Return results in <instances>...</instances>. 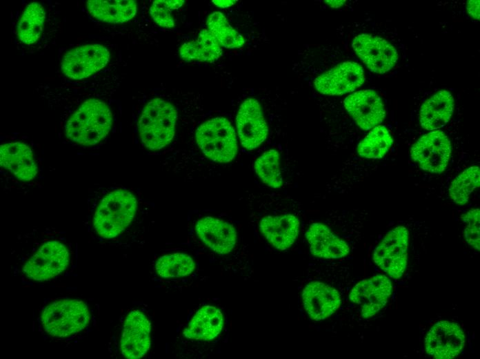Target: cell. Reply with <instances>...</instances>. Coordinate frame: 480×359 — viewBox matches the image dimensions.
Returning a JSON list of instances; mask_svg holds the SVG:
<instances>
[{
    "mask_svg": "<svg viewBox=\"0 0 480 359\" xmlns=\"http://www.w3.org/2000/svg\"><path fill=\"white\" fill-rule=\"evenodd\" d=\"M112 115L108 106L97 99L83 102L66 124L68 139L84 146L98 144L111 130Z\"/></svg>",
    "mask_w": 480,
    "mask_h": 359,
    "instance_id": "cell-1",
    "label": "cell"
},
{
    "mask_svg": "<svg viewBox=\"0 0 480 359\" xmlns=\"http://www.w3.org/2000/svg\"><path fill=\"white\" fill-rule=\"evenodd\" d=\"M137 208L134 195L126 190L116 189L106 194L94 211L92 224L103 238H113L131 223Z\"/></svg>",
    "mask_w": 480,
    "mask_h": 359,
    "instance_id": "cell-2",
    "label": "cell"
},
{
    "mask_svg": "<svg viewBox=\"0 0 480 359\" xmlns=\"http://www.w3.org/2000/svg\"><path fill=\"white\" fill-rule=\"evenodd\" d=\"M177 121V111L172 104L152 99L143 108L138 122L141 142L153 151L168 146L174 138Z\"/></svg>",
    "mask_w": 480,
    "mask_h": 359,
    "instance_id": "cell-3",
    "label": "cell"
},
{
    "mask_svg": "<svg viewBox=\"0 0 480 359\" xmlns=\"http://www.w3.org/2000/svg\"><path fill=\"white\" fill-rule=\"evenodd\" d=\"M195 137L203 153L214 162L227 163L236 156L235 130L224 117L212 118L201 124L196 131Z\"/></svg>",
    "mask_w": 480,
    "mask_h": 359,
    "instance_id": "cell-4",
    "label": "cell"
},
{
    "mask_svg": "<svg viewBox=\"0 0 480 359\" xmlns=\"http://www.w3.org/2000/svg\"><path fill=\"white\" fill-rule=\"evenodd\" d=\"M89 321L87 305L77 300L54 302L46 307L41 315L44 330L54 337H67L78 333Z\"/></svg>",
    "mask_w": 480,
    "mask_h": 359,
    "instance_id": "cell-5",
    "label": "cell"
},
{
    "mask_svg": "<svg viewBox=\"0 0 480 359\" xmlns=\"http://www.w3.org/2000/svg\"><path fill=\"white\" fill-rule=\"evenodd\" d=\"M408 232L403 226L389 231L373 253L374 263L391 278L403 274L408 260Z\"/></svg>",
    "mask_w": 480,
    "mask_h": 359,
    "instance_id": "cell-6",
    "label": "cell"
},
{
    "mask_svg": "<svg viewBox=\"0 0 480 359\" xmlns=\"http://www.w3.org/2000/svg\"><path fill=\"white\" fill-rule=\"evenodd\" d=\"M451 143L444 132L431 130L421 137L410 150L412 159L423 171L442 173L451 155Z\"/></svg>",
    "mask_w": 480,
    "mask_h": 359,
    "instance_id": "cell-7",
    "label": "cell"
},
{
    "mask_svg": "<svg viewBox=\"0 0 480 359\" xmlns=\"http://www.w3.org/2000/svg\"><path fill=\"white\" fill-rule=\"evenodd\" d=\"M109 59L110 52L103 46L83 45L71 49L65 54L61 68L68 78L82 79L103 68Z\"/></svg>",
    "mask_w": 480,
    "mask_h": 359,
    "instance_id": "cell-8",
    "label": "cell"
},
{
    "mask_svg": "<svg viewBox=\"0 0 480 359\" xmlns=\"http://www.w3.org/2000/svg\"><path fill=\"white\" fill-rule=\"evenodd\" d=\"M69 253L65 245L57 241L43 244L28 260L23 271L27 277L46 281L61 274L67 268Z\"/></svg>",
    "mask_w": 480,
    "mask_h": 359,
    "instance_id": "cell-9",
    "label": "cell"
},
{
    "mask_svg": "<svg viewBox=\"0 0 480 359\" xmlns=\"http://www.w3.org/2000/svg\"><path fill=\"white\" fill-rule=\"evenodd\" d=\"M392 291L391 280L386 275L378 274L358 282L352 289L349 298L361 307L362 317L368 318L385 307Z\"/></svg>",
    "mask_w": 480,
    "mask_h": 359,
    "instance_id": "cell-10",
    "label": "cell"
},
{
    "mask_svg": "<svg viewBox=\"0 0 480 359\" xmlns=\"http://www.w3.org/2000/svg\"><path fill=\"white\" fill-rule=\"evenodd\" d=\"M352 46L366 66L376 73L387 72L395 66L398 59L394 47L377 36L359 35L353 39Z\"/></svg>",
    "mask_w": 480,
    "mask_h": 359,
    "instance_id": "cell-11",
    "label": "cell"
},
{
    "mask_svg": "<svg viewBox=\"0 0 480 359\" xmlns=\"http://www.w3.org/2000/svg\"><path fill=\"white\" fill-rule=\"evenodd\" d=\"M465 342L461 328L454 322L443 320L429 329L425 338V349L432 358L451 359L461 353Z\"/></svg>",
    "mask_w": 480,
    "mask_h": 359,
    "instance_id": "cell-12",
    "label": "cell"
},
{
    "mask_svg": "<svg viewBox=\"0 0 480 359\" xmlns=\"http://www.w3.org/2000/svg\"><path fill=\"white\" fill-rule=\"evenodd\" d=\"M364 80L362 66L356 62L346 61L318 76L314 86L323 95H341L354 91Z\"/></svg>",
    "mask_w": 480,
    "mask_h": 359,
    "instance_id": "cell-13",
    "label": "cell"
},
{
    "mask_svg": "<svg viewBox=\"0 0 480 359\" xmlns=\"http://www.w3.org/2000/svg\"><path fill=\"white\" fill-rule=\"evenodd\" d=\"M236 119L239 138L245 148L255 149L266 139L268 127L257 99L248 98L244 100Z\"/></svg>",
    "mask_w": 480,
    "mask_h": 359,
    "instance_id": "cell-14",
    "label": "cell"
},
{
    "mask_svg": "<svg viewBox=\"0 0 480 359\" xmlns=\"http://www.w3.org/2000/svg\"><path fill=\"white\" fill-rule=\"evenodd\" d=\"M346 110L363 130L382 123L386 116L383 103L373 90H362L348 95L343 101Z\"/></svg>",
    "mask_w": 480,
    "mask_h": 359,
    "instance_id": "cell-15",
    "label": "cell"
},
{
    "mask_svg": "<svg viewBox=\"0 0 480 359\" xmlns=\"http://www.w3.org/2000/svg\"><path fill=\"white\" fill-rule=\"evenodd\" d=\"M150 322L139 311H132L123 325L120 349L123 356L130 359L143 357L150 346Z\"/></svg>",
    "mask_w": 480,
    "mask_h": 359,
    "instance_id": "cell-16",
    "label": "cell"
},
{
    "mask_svg": "<svg viewBox=\"0 0 480 359\" xmlns=\"http://www.w3.org/2000/svg\"><path fill=\"white\" fill-rule=\"evenodd\" d=\"M303 307L314 320L332 316L340 307L341 298L334 288L321 282H311L302 292Z\"/></svg>",
    "mask_w": 480,
    "mask_h": 359,
    "instance_id": "cell-17",
    "label": "cell"
},
{
    "mask_svg": "<svg viewBox=\"0 0 480 359\" xmlns=\"http://www.w3.org/2000/svg\"><path fill=\"white\" fill-rule=\"evenodd\" d=\"M195 230L201 240L217 253H230L236 244L237 232L234 226L223 220L206 217L197 222Z\"/></svg>",
    "mask_w": 480,
    "mask_h": 359,
    "instance_id": "cell-18",
    "label": "cell"
},
{
    "mask_svg": "<svg viewBox=\"0 0 480 359\" xmlns=\"http://www.w3.org/2000/svg\"><path fill=\"white\" fill-rule=\"evenodd\" d=\"M1 166L17 178L30 181L36 177L37 166L32 150L23 142H10L1 145Z\"/></svg>",
    "mask_w": 480,
    "mask_h": 359,
    "instance_id": "cell-19",
    "label": "cell"
},
{
    "mask_svg": "<svg viewBox=\"0 0 480 359\" xmlns=\"http://www.w3.org/2000/svg\"><path fill=\"white\" fill-rule=\"evenodd\" d=\"M300 221L292 214L268 215L263 217L259 229L268 242L279 250L288 249L299 233Z\"/></svg>",
    "mask_w": 480,
    "mask_h": 359,
    "instance_id": "cell-20",
    "label": "cell"
},
{
    "mask_svg": "<svg viewBox=\"0 0 480 359\" xmlns=\"http://www.w3.org/2000/svg\"><path fill=\"white\" fill-rule=\"evenodd\" d=\"M306 237L314 256L337 259L345 257L350 253L348 244L323 224H312L306 233Z\"/></svg>",
    "mask_w": 480,
    "mask_h": 359,
    "instance_id": "cell-21",
    "label": "cell"
},
{
    "mask_svg": "<svg viewBox=\"0 0 480 359\" xmlns=\"http://www.w3.org/2000/svg\"><path fill=\"white\" fill-rule=\"evenodd\" d=\"M454 101L448 90L437 92L422 104L419 120L423 128L436 130L443 127L450 119L454 112Z\"/></svg>",
    "mask_w": 480,
    "mask_h": 359,
    "instance_id": "cell-22",
    "label": "cell"
},
{
    "mask_svg": "<svg viewBox=\"0 0 480 359\" xmlns=\"http://www.w3.org/2000/svg\"><path fill=\"white\" fill-rule=\"evenodd\" d=\"M221 312L212 306L201 308L193 316L183 335L188 339L208 340L216 338L223 328Z\"/></svg>",
    "mask_w": 480,
    "mask_h": 359,
    "instance_id": "cell-23",
    "label": "cell"
},
{
    "mask_svg": "<svg viewBox=\"0 0 480 359\" xmlns=\"http://www.w3.org/2000/svg\"><path fill=\"white\" fill-rule=\"evenodd\" d=\"M86 6L93 17L110 23L126 22L137 13V3L132 0H90Z\"/></svg>",
    "mask_w": 480,
    "mask_h": 359,
    "instance_id": "cell-24",
    "label": "cell"
},
{
    "mask_svg": "<svg viewBox=\"0 0 480 359\" xmlns=\"http://www.w3.org/2000/svg\"><path fill=\"white\" fill-rule=\"evenodd\" d=\"M179 52L186 61L212 63L222 55L220 44L207 29L202 30L196 40L182 44Z\"/></svg>",
    "mask_w": 480,
    "mask_h": 359,
    "instance_id": "cell-25",
    "label": "cell"
},
{
    "mask_svg": "<svg viewBox=\"0 0 480 359\" xmlns=\"http://www.w3.org/2000/svg\"><path fill=\"white\" fill-rule=\"evenodd\" d=\"M46 19L43 7L37 2L28 4L23 12L17 27L19 39L26 45L39 39Z\"/></svg>",
    "mask_w": 480,
    "mask_h": 359,
    "instance_id": "cell-26",
    "label": "cell"
},
{
    "mask_svg": "<svg viewBox=\"0 0 480 359\" xmlns=\"http://www.w3.org/2000/svg\"><path fill=\"white\" fill-rule=\"evenodd\" d=\"M393 142L388 129L385 126L378 125L359 144L357 152L366 158L380 159L388 152Z\"/></svg>",
    "mask_w": 480,
    "mask_h": 359,
    "instance_id": "cell-27",
    "label": "cell"
},
{
    "mask_svg": "<svg viewBox=\"0 0 480 359\" xmlns=\"http://www.w3.org/2000/svg\"><path fill=\"white\" fill-rule=\"evenodd\" d=\"M207 30L220 45L226 48L241 47L245 39L228 23L226 17L220 12L210 14L206 21Z\"/></svg>",
    "mask_w": 480,
    "mask_h": 359,
    "instance_id": "cell-28",
    "label": "cell"
},
{
    "mask_svg": "<svg viewBox=\"0 0 480 359\" xmlns=\"http://www.w3.org/2000/svg\"><path fill=\"white\" fill-rule=\"evenodd\" d=\"M480 170L478 166H470L458 175L451 182L449 195L457 204H466L471 193L479 186Z\"/></svg>",
    "mask_w": 480,
    "mask_h": 359,
    "instance_id": "cell-29",
    "label": "cell"
},
{
    "mask_svg": "<svg viewBox=\"0 0 480 359\" xmlns=\"http://www.w3.org/2000/svg\"><path fill=\"white\" fill-rule=\"evenodd\" d=\"M254 171L267 186L278 188L283 185L280 170V156L277 151L269 150L259 156L254 163Z\"/></svg>",
    "mask_w": 480,
    "mask_h": 359,
    "instance_id": "cell-30",
    "label": "cell"
},
{
    "mask_svg": "<svg viewBox=\"0 0 480 359\" xmlns=\"http://www.w3.org/2000/svg\"><path fill=\"white\" fill-rule=\"evenodd\" d=\"M195 264L185 253H173L161 256L155 264L157 273L162 278H177L188 275L194 271Z\"/></svg>",
    "mask_w": 480,
    "mask_h": 359,
    "instance_id": "cell-31",
    "label": "cell"
},
{
    "mask_svg": "<svg viewBox=\"0 0 480 359\" xmlns=\"http://www.w3.org/2000/svg\"><path fill=\"white\" fill-rule=\"evenodd\" d=\"M183 3V0H156L152 3L150 13L159 26L167 28H173L174 21L172 11L181 8Z\"/></svg>",
    "mask_w": 480,
    "mask_h": 359,
    "instance_id": "cell-32",
    "label": "cell"
},
{
    "mask_svg": "<svg viewBox=\"0 0 480 359\" xmlns=\"http://www.w3.org/2000/svg\"><path fill=\"white\" fill-rule=\"evenodd\" d=\"M479 208H472L463 216L462 220L465 224L464 235L468 244L479 251Z\"/></svg>",
    "mask_w": 480,
    "mask_h": 359,
    "instance_id": "cell-33",
    "label": "cell"
},
{
    "mask_svg": "<svg viewBox=\"0 0 480 359\" xmlns=\"http://www.w3.org/2000/svg\"><path fill=\"white\" fill-rule=\"evenodd\" d=\"M467 10L469 15L476 19H479V1L470 0L467 3Z\"/></svg>",
    "mask_w": 480,
    "mask_h": 359,
    "instance_id": "cell-34",
    "label": "cell"
},
{
    "mask_svg": "<svg viewBox=\"0 0 480 359\" xmlns=\"http://www.w3.org/2000/svg\"><path fill=\"white\" fill-rule=\"evenodd\" d=\"M236 1L234 0H213L212 3L219 8H225L232 6Z\"/></svg>",
    "mask_w": 480,
    "mask_h": 359,
    "instance_id": "cell-35",
    "label": "cell"
},
{
    "mask_svg": "<svg viewBox=\"0 0 480 359\" xmlns=\"http://www.w3.org/2000/svg\"><path fill=\"white\" fill-rule=\"evenodd\" d=\"M326 2L332 8H339L343 5L345 1H326Z\"/></svg>",
    "mask_w": 480,
    "mask_h": 359,
    "instance_id": "cell-36",
    "label": "cell"
}]
</instances>
